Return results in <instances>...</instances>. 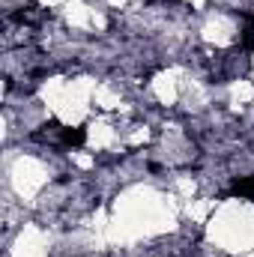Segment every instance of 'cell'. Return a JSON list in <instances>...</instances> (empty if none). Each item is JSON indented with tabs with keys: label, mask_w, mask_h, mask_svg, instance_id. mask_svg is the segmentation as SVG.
Wrapping results in <instances>:
<instances>
[{
	"label": "cell",
	"mask_w": 254,
	"mask_h": 257,
	"mask_svg": "<svg viewBox=\"0 0 254 257\" xmlns=\"http://www.w3.org/2000/svg\"><path fill=\"white\" fill-rule=\"evenodd\" d=\"M251 78H254V54H251Z\"/></svg>",
	"instance_id": "1"
}]
</instances>
